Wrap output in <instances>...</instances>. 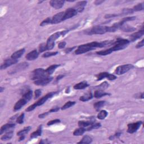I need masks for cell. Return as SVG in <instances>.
Returning <instances> with one entry per match:
<instances>
[{"label":"cell","mask_w":144,"mask_h":144,"mask_svg":"<svg viewBox=\"0 0 144 144\" xmlns=\"http://www.w3.org/2000/svg\"><path fill=\"white\" fill-rule=\"evenodd\" d=\"M49 77L46 73V70L43 68H38L34 70L32 72V80H38L40 79L46 78Z\"/></svg>","instance_id":"cell-3"},{"label":"cell","mask_w":144,"mask_h":144,"mask_svg":"<svg viewBox=\"0 0 144 144\" xmlns=\"http://www.w3.org/2000/svg\"><path fill=\"white\" fill-rule=\"evenodd\" d=\"M52 77H47L46 78L40 79V80H36L34 81V83L37 86H46V85H47V84H49L50 82L52 81Z\"/></svg>","instance_id":"cell-12"},{"label":"cell","mask_w":144,"mask_h":144,"mask_svg":"<svg viewBox=\"0 0 144 144\" xmlns=\"http://www.w3.org/2000/svg\"><path fill=\"white\" fill-rule=\"evenodd\" d=\"M64 77V75H59L57 77V78H56V81H58L60 80V79L61 78H63V77Z\"/></svg>","instance_id":"cell-56"},{"label":"cell","mask_w":144,"mask_h":144,"mask_svg":"<svg viewBox=\"0 0 144 144\" xmlns=\"http://www.w3.org/2000/svg\"><path fill=\"white\" fill-rule=\"evenodd\" d=\"M109 94L108 93L104 92L103 90H96L94 92V97L96 98H101L103 96H105L106 95H109Z\"/></svg>","instance_id":"cell-22"},{"label":"cell","mask_w":144,"mask_h":144,"mask_svg":"<svg viewBox=\"0 0 144 144\" xmlns=\"http://www.w3.org/2000/svg\"><path fill=\"white\" fill-rule=\"evenodd\" d=\"M58 53V52H46L44 54H43L42 55V57L43 58H49L51 57V56H55Z\"/></svg>","instance_id":"cell-42"},{"label":"cell","mask_w":144,"mask_h":144,"mask_svg":"<svg viewBox=\"0 0 144 144\" xmlns=\"http://www.w3.org/2000/svg\"><path fill=\"white\" fill-rule=\"evenodd\" d=\"M104 2V1H101V0H97L95 2V4L96 5H101L102 3H103Z\"/></svg>","instance_id":"cell-55"},{"label":"cell","mask_w":144,"mask_h":144,"mask_svg":"<svg viewBox=\"0 0 144 144\" xmlns=\"http://www.w3.org/2000/svg\"><path fill=\"white\" fill-rule=\"evenodd\" d=\"M120 29L125 32H133V31H135V30H136V28L129 26V25H126L125 24H124L122 26L120 27Z\"/></svg>","instance_id":"cell-27"},{"label":"cell","mask_w":144,"mask_h":144,"mask_svg":"<svg viewBox=\"0 0 144 144\" xmlns=\"http://www.w3.org/2000/svg\"><path fill=\"white\" fill-rule=\"evenodd\" d=\"M64 2V1H61V0H52L50 1V4L53 8L58 10L63 7Z\"/></svg>","instance_id":"cell-14"},{"label":"cell","mask_w":144,"mask_h":144,"mask_svg":"<svg viewBox=\"0 0 144 144\" xmlns=\"http://www.w3.org/2000/svg\"><path fill=\"white\" fill-rule=\"evenodd\" d=\"M24 139H25V136H24V135H23V136H20V138H19V141H22V140H23Z\"/></svg>","instance_id":"cell-58"},{"label":"cell","mask_w":144,"mask_h":144,"mask_svg":"<svg viewBox=\"0 0 144 144\" xmlns=\"http://www.w3.org/2000/svg\"><path fill=\"white\" fill-rule=\"evenodd\" d=\"M41 94H42V91L41 90L39 89L36 90L35 91V99H37V98H38L41 96Z\"/></svg>","instance_id":"cell-47"},{"label":"cell","mask_w":144,"mask_h":144,"mask_svg":"<svg viewBox=\"0 0 144 144\" xmlns=\"http://www.w3.org/2000/svg\"><path fill=\"white\" fill-rule=\"evenodd\" d=\"M28 102L27 101L25 100L24 98H21V99H20L18 102H17L15 105H14V111H18L23 106H24L25 104H26Z\"/></svg>","instance_id":"cell-18"},{"label":"cell","mask_w":144,"mask_h":144,"mask_svg":"<svg viewBox=\"0 0 144 144\" xmlns=\"http://www.w3.org/2000/svg\"><path fill=\"white\" fill-rule=\"evenodd\" d=\"M87 2L86 1L78 2L77 3V4H76L74 8L76 10L78 13H82L84 10V7L86 6Z\"/></svg>","instance_id":"cell-19"},{"label":"cell","mask_w":144,"mask_h":144,"mask_svg":"<svg viewBox=\"0 0 144 144\" xmlns=\"http://www.w3.org/2000/svg\"><path fill=\"white\" fill-rule=\"evenodd\" d=\"M58 93V92H50V93H49V94H46L43 97H42L41 99H39V100H38L36 103H34L33 104H34V105H35L36 108H37V106L42 105L45 102H46V101L48 100H49V98H51L55 95L57 94Z\"/></svg>","instance_id":"cell-7"},{"label":"cell","mask_w":144,"mask_h":144,"mask_svg":"<svg viewBox=\"0 0 144 144\" xmlns=\"http://www.w3.org/2000/svg\"><path fill=\"white\" fill-rule=\"evenodd\" d=\"M75 104V101H68V102L66 103L63 106H62L61 110H65L68 109L70 108V107L73 106V105H74Z\"/></svg>","instance_id":"cell-38"},{"label":"cell","mask_w":144,"mask_h":144,"mask_svg":"<svg viewBox=\"0 0 144 144\" xmlns=\"http://www.w3.org/2000/svg\"><path fill=\"white\" fill-rule=\"evenodd\" d=\"M143 46H144V39H143L140 42H139V43L137 44L136 47L137 48V49H140V48L143 47Z\"/></svg>","instance_id":"cell-51"},{"label":"cell","mask_w":144,"mask_h":144,"mask_svg":"<svg viewBox=\"0 0 144 144\" xmlns=\"http://www.w3.org/2000/svg\"><path fill=\"white\" fill-rule=\"evenodd\" d=\"M38 57V52L36 50H34L32 51L29 52L25 56L26 59L27 60L32 61L34 60H36Z\"/></svg>","instance_id":"cell-16"},{"label":"cell","mask_w":144,"mask_h":144,"mask_svg":"<svg viewBox=\"0 0 144 144\" xmlns=\"http://www.w3.org/2000/svg\"><path fill=\"white\" fill-rule=\"evenodd\" d=\"M47 50V48L46 46V43H41L40 44L39 46V52H45V51Z\"/></svg>","instance_id":"cell-44"},{"label":"cell","mask_w":144,"mask_h":144,"mask_svg":"<svg viewBox=\"0 0 144 144\" xmlns=\"http://www.w3.org/2000/svg\"><path fill=\"white\" fill-rule=\"evenodd\" d=\"M77 14H78V12L76 11L75 9H74V8H68V9L64 12L63 21L65 20H67L68 19L71 18H72V17H74V16L77 15Z\"/></svg>","instance_id":"cell-9"},{"label":"cell","mask_w":144,"mask_h":144,"mask_svg":"<svg viewBox=\"0 0 144 144\" xmlns=\"http://www.w3.org/2000/svg\"><path fill=\"white\" fill-rule=\"evenodd\" d=\"M23 95V98H24V99L26 100L27 102H29V101L31 100V98L32 97V91L30 90H28L27 91L24 93Z\"/></svg>","instance_id":"cell-25"},{"label":"cell","mask_w":144,"mask_h":144,"mask_svg":"<svg viewBox=\"0 0 144 144\" xmlns=\"http://www.w3.org/2000/svg\"><path fill=\"white\" fill-rule=\"evenodd\" d=\"M144 34V30L143 29L141 30L139 32H135L130 36V41L131 42H134L135 41L137 40V39L140 38L142 36H143Z\"/></svg>","instance_id":"cell-17"},{"label":"cell","mask_w":144,"mask_h":144,"mask_svg":"<svg viewBox=\"0 0 144 144\" xmlns=\"http://www.w3.org/2000/svg\"><path fill=\"white\" fill-rule=\"evenodd\" d=\"M28 65H29L27 63H25V62L21 63L20 64H19L18 65L15 67L14 68L11 69L8 73H9V74H13V73H18L20 71H21V70L25 69V68H27Z\"/></svg>","instance_id":"cell-10"},{"label":"cell","mask_w":144,"mask_h":144,"mask_svg":"<svg viewBox=\"0 0 144 144\" xmlns=\"http://www.w3.org/2000/svg\"><path fill=\"white\" fill-rule=\"evenodd\" d=\"M42 126H39V127L38 128L37 130L36 131L33 132V133L30 135V138L31 139H35V138H37L38 136H40L42 135Z\"/></svg>","instance_id":"cell-26"},{"label":"cell","mask_w":144,"mask_h":144,"mask_svg":"<svg viewBox=\"0 0 144 144\" xmlns=\"http://www.w3.org/2000/svg\"><path fill=\"white\" fill-rule=\"evenodd\" d=\"M118 16H120V14H107L105 16V19H109V18H114V17H117Z\"/></svg>","instance_id":"cell-48"},{"label":"cell","mask_w":144,"mask_h":144,"mask_svg":"<svg viewBox=\"0 0 144 144\" xmlns=\"http://www.w3.org/2000/svg\"><path fill=\"white\" fill-rule=\"evenodd\" d=\"M94 49H93L92 47L90 46V43L84 44L80 45V46H78L77 49L75 51V54L76 55H80L84 53H86L87 52L93 50Z\"/></svg>","instance_id":"cell-6"},{"label":"cell","mask_w":144,"mask_h":144,"mask_svg":"<svg viewBox=\"0 0 144 144\" xmlns=\"http://www.w3.org/2000/svg\"><path fill=\"white\" fill-rule=\"evenodd\" d=\"M59 67H60V65H58V64H55V65H51L50 67L47 68L45 70H46V74L48 75H50L52 74L53 72H55V70Z\"/></svg>","instance_id":"cell-20"},{"label":"cell","mask_w":144,"mask_h":144,"mask_svg":"<svg viewBox=\"0 0 144 144\" xmlns=\"http://www.w3.org/2000/svg\"><path fill=\"white\" fill-rule=\"evenodd\" d=\"M92 142V139L91 138V137H90L88 135H86L84 136L80 142H78V143H86V144H88V143H90Z\"/></svg>","instance_id":"cell-30"},{"label":"cell","mask_w":144,"mask_h":144,"mask_svg":"<svg viewBox=\"0 0 144 144\" xmlns=\"http://www.w3.org/2000/svg\"><path fill=\"white\" fill-rule=\"evenodd\" d=\"M120 135H121V132H117V134H115L114 135V136L115 137H119L120 136Z\"/></svg>","instance_id":"cell-57"},{"label":"cell","mask_w":144,"mask_h":144,"mask_svg":"<svg viewBox=\"0 0 144 144\" xmlns=\"http://www.w3.org/2000/svg\"><path fill=\"white\" fill-rule=\"evenodd\" d=\"M50 113V112H46V113H42L41 114H39L38 115V117L39 118H44L45 117H46L47 115Z\"/></svg>","instance_id":"cell-52"},{"label":"cell","mask_w":144,"mask_h":144,"mask_svg":"<svg viewBox=\"0 0 144 144\" xmlns=\"http://www.w3.org/2000/svg\"><path fill=\"white\" fill-rule=\"evenodd\" d=\"M101 124L99 123H94L92 124V125L88 127H87V128H86V131H90L92 130L93 129H97L99 128L100 127H101Z\"/></svg>","instance_id":"cell-35"},{"label":"cell","mask_w":144,"mask_h":144,"mask_svg":"<svg viewBox=\"0 0 144 144\" xmlns=\"http://www.w3.org/2000/svg\"><path fill=\"white\" fill-rule=\"evenodd\" d=\"M134 12L132 8H124L122 11V13L120 14L121 15H128L129 14H132Z\"/></svg>","instance_id":"cell-40"},{"label":"cell","mask_w":144,"mask_h":144,"mask_svg":"<svg viewBox=\"0 0 144 144\" xmlns=\"http://www.w3.org/2000/svg\"><path fill=\"white\" fill-rule=\"evenodd\" d=\"M24 52H25L24 49L19 50L14 53H13V55L11 56V58L14 59H17V60H18V59L20 58L21 56L24 54Z\"/></svg>","instance_id":"cell-21"},{"label":"cell","mask_w":144,"mask_h":144,"mask_svg":"<svg viewBox=\"0 0 144 144\" xmlns=\"http://www.w3.org/2000/svg\"><path fill=\"white\" fill-rule=\"evenodd\" d=\"M75 48H76V47H71V48H68V49H67L65 50V52L66 53H69L70 52L74 50V49H75Z\"/></svg>","instance_id":"cell-53"},{"label":"cell","mask_w":144,"mask_h":144,"mask_svg":"<svg viewBox=\"0 0 144 144\" xmlns=\"http://www.w3.org/2000/svg\"><path fill=\"white\" fill-rule=\"evenodd\" d=\"M86 131V129L84 128L80 127L79 128L76 129L73 132V135L75 136H81L83 134H84V132Z\"/></svg>","instance_id":"cell-32"},{"label":"cell","mask_w":144,"mask_h":144,"mask_svg":"<svg viewBox=\"0 0 144 144\" xmlns=\"http://www.w3.org/2000/svg\"><path fill=\"white\" fill-rule=\"evenodd\" d=\"M60 119H56L55 120H50L49 121V122L47 123V126H51L53 125H55L56 123H60Z\"/></svg>","instance_id":"cell-46"},{"label":"cell","mask_w":144,"mask_h":144,"mask_svg":"<svg viewBox=\"0 0 144 144\" xmlns=\"http://www.w3.org/2000/svg\"><path fill=\"white\" fill-rule=\"evenodd\" d=\"M66 44H67L66 42H65V41L60 42V43H59L58 44V47H59V49H63V48H64L65 47Z\"/></svg>","instance_id":"cell-50"},{"label":"cell","mask_w":144,"mask_h":144,"mask_svg":"<svg viewBox=\"0 0 144 144\" xmlns=\"http://www.w3.org/2000/svg\"><path fill=\"white\" fill-rule=\"evenodd\" d=\"M129 42H130V41L128 40V39L119 38L117 39V41L114 42L113 44L114 45V46L112 47L111 49L112 50L113 52L123 50L128 46Z\"/></svg>","instance_id":"cell-2"},{"label":"cell","mask_w":144,"mask_h":144,"mask_svg":"<svg viewBox=\"0 0 144 144\" xmlns=\"http://www.w3.org/2000/svg\"><path fill=\"white\" fill-rule=\"evenodd\" d=\"M24 116L25 114L24 113H22L20 116H19L16 119V122L19 124H22L24 122Z\"/></svg>","instance_id":"cell-45"},{"label":"cell","mask_w":144,"mask_h":144,"mask_svg":"<svg viewBox=\"0 0 144 144\" xmlns=\"http://www.w3.org/2000/svg\"><path fill=\"white\" fill-rule=\"evenodd\" d=\"M108 114V113L106 110H101L99 113H98L97 117L98 119L103 120L107 117Z\"/></svg>","instance_id":"cell-33"},{"label":"cell","mask_w":144,"mask_h":144,"mask_svg":"<svg viewBox=\"0 0 144 144\" xmlns=\"http://www.w3.org/2000/svg\"><path fill=\"white\" fill-rule=\"evenodd\" d=\"M15 125L14 123H7L6 125L2 126L1 129H0V135H2L4 132H7V131H12V129L15 127Z\"/></svg>","instance_id":"cell-15"},{"label":"cell","mask_w":144,"mask_h":144,"mask_svg":"<svg viewBox=\"0 0 144 144\" xmlns=\"http://www.w3.org/2000/svg\"><path fill=\"white\" fill-rule=\"evenodd\" d=\"M87 34L92 35H103L108 32V27L105 26H95L90 29Z\"/></svg>","instance_id":"cell-4"},{"label":"cell","mask_w":144,"mask_h":144,"mask_svg":"<svg viewBox=\"0 0 144 144\" xmlns=\"http://www.w3.org/2000/svg\"><path fill=\"white\" fill-rule=\"evenodd\" d=\"M30 129H31L30 127H25L23 129H22V130H20L19 132H18V133H17V135L19 136H23V135H24L25 134H28Z\"/></svg>","instance_id":"cell-36"},{"label":"cell","mask_w":144,"mask_h":144,"mask_svg":"<svg viewBox=\"0 0 144 144\" xmlns=\"http://www.w3.org/2000/svg\"><path fill=\"white\" fill-rule=\"evenodd\" d=\"M5 90V88H4V87H0V92H2L3 91H4V90Z\"/></svg>","instance_id":"cell-59"},{"label":"cell","mask_w":144,"mask_h":144,"mask_svg":"<svg viewBox=\"0 0 144 144\" xmlns=\"http://www.w3.org/2000/svg\"><path fill=\"white\" fill-rule=\"evenodd\" d=\"M69 32V30H64L61 32H56L53 34L50 37L48 38L46 42V46L47 48V50H52L55 46V41L56 39H58L60 36H64L67 33Z\"/></svg>","instance_id":"cell-1"},{"label":"cell","mask_w":144,"mask_h":144,"mask_svg":"<svg viewBox=\"0 0 144 144\" xmlns=\"http://www.w3.org/2000/svg\"><path fill=\"white\" fill-rule=\"evenodd\" d=\"M105 105V101H99L94 104V107L96 111H99V110Z\"/></svg>","instance_id":"cell-31"},{"label":"cell","mask_w":144,"mask_h":144,"mask_svg":"<svg viewBox=\"0 0 144 144\" xmlns=\"http://www.w3.org/2000/svg\"><path fill=\"white\" fill-rule=\"evenodd\" d=\"M51 21H52V18H47L45 20H44L43 21H42V23H41L40 26L43 27V26H45V25H49L50 24H51Z\"/></svg>","instance_id":"cell-39"},{"label":"cell","mask_w":144,"mask_h":144,"mask_svg":"<svg viewBox=\"0 0 144 144\" xmlns=\"http://www.w3.org/2000/svg\"><path fill=\"white\" fill-rule=\"evenodd\" d=\"M59 109H60V108H58V107H57V108H52L49 111L50 113H51V112H53V113H55V112H57L59 110Z\"/></svg>","instance_id":"cell-54"},{"label":"cell","mask_w":144,"mask_h":144,"mask_svg":"<svg viewBox=\"0 0 144 144\" xmlns=\"http://www.w3.org/2000/svg\"><path fill=\"white\" fill-rule=\"evenodd\" d=\"M94 123V122L93 121H79L78 126L80 127H82L86 129L92 125Z\"/></svg>","instance_id":"cell-23"},{"label":"cell","mask_w":144,"mask_h":144,"mask_svg":"<svg viewBox=\"0 0 144 144\" xmlns=\"http://www.w3.org/2000/svg\"><path fill=\"white\" fill-rule=\"evenodd\" d=\"M13 135H14V132H13V131H8L5 135H3V136L1 138V140L2 141H7V140H10L11 139V138L13 137Z\"/></svg>","instance_id":"cell-29"},{"label":"cell","mask_w":144,"mask_h":144,"mask_svg":"<svg viewBox=\"0 0 144 144\" xmlns=\"http://www.w3.org/2000/svg\"><path fill=\"white\" fill-rule=\"evenodd\" d=\"M134 66L132 64H126L122 65L118 67L115 70V73L117 75H122L127 73L129 70L133 69Z\"/></svg>","instance_id":"cell-5"},{"label":"cell","mask_w":144,"mask_h":144,"mask_svg":"<svg viewBox=\"0 0 144 144\" xmlns=\"http://www.w3.org/2000/svg\"><path fill=\"white\" fill-rule=\"evenodd\" d=\"M92 97H93V95L92 94V93L88 92L84 95L80 97V100L81 101H83V102H85V101H87L90 100H91Z\"/></svg>","instance_id":"cell-28"},{"label":"cell","mask_w":144,"mask_h":144,"mask_svg":"<svg viewBox=\"0 0 144 144\" xmlns=\"http://www.w3.org/2000/svg\"><path fill=\"white\" fill-rule=\"evenodd\" d=\"M109 74V73L108 72H102L100 73V74H98L96 75L97 80V81H101L103 80L104 78H106L108 75Z\"/></svg>","instance_id":"cell-37"},{"label":"cell","mask_w":144,"mask_h":144,"mask_svg":"<svg viewBox=\"0 0 144 144\" xmlns=\"http://www.w3.org/2000/svg\"><path fill=\"white\" fill-rule=\"evenodd\" d=\"M132 9H133L134 11H139L143 10V4H138L135 6H134Z\"/></svg>","instance_id":"cell-43"},{"label":"cell","mask_w":144,"mask_h":144,"mask_svg":"<svg viewBox=\"0 0 144 144\" xmlns=\"http://www.w3.org/2000/svg\"><path fill=\"white\" fill-rule=\"evenodd\" d=\"M18 60H17V59H14L12 58L7 59H6V60H5L4 61V63H3L1 65V69L3 70V69H6L7 68L17 63H18Z\"/></svg>","instance_id":"cell-11"},{"label":"cell","mask_w":144,"mask_h":144,"mask_svg":"<svg viewBox=\"0 0 144 144\" xmlns=\"http://www.w3.org/2000/svg\"><path fill=\"white\" fill-rule=\"evenodd\" d=\"M142 123L141 121H138L137 122L128 124L127 125V132L129 134H134L140 128Z\"/></svg>","instance_id":"cell-8"},{"label":"cell","mask_w":144,"mask_h":144,"mask_svg":"<svg viewBox=\"0 0 144 144\" xmlns=\"http://www.w3.org/2000/svg\"><path fill=\"white\" fill-rule=\"evenodd\" d=\"M113 52V51L112 50L110 49H107L105 50H103V51H97L96 53L97 55H101V56H106V55H108L110 54Z\"/></svg>","instance_id":"cell-34"},{"label":"cell","mask_w":144,"mask_h":144,"mask_svg":"<svg viewBox=\"0 0 144 144\" xmlns=\"http://www.w3.org/2000/svg\"><path fill=\"white\" fill-rule=\"evenodd\" d=\"M109 86V84L107 82H104L102 83L100 85H98V86L96 87V88H98L97 90H103L104 89L106 88L107 87H108Z\"/></svg>","instance_id":"cell-41"},{"label":"cell","mask_w":144,"mask_h":144,"mask_svg":"<svg viewBox=\"0 0 144 144\" xmlns=\"http://www.w3.org/2000/svg\"><path fill=\"white\" fill-rule=\"evenodd\" d=\"M88 86V84L87 83V82L83 81L82 82L76 84L75 86H74V88L75 90H83L86 88Z\"/></svg>","instance_id":"cell-24"},{"label":"cell","mask_w":144,"mask_h":144,"mask_svg":"<svg viewBox=\"0 0 144 144\" xmlns=\"http://www.w3.org/2000/svg\"><path fill=\"white\" fill-rule=\"evenodd\" d=\"M106 78L108 79V80H110V81H113V80H116L117 77H116V76H115L114 75L109 74V73L108 77H107Z\"/></svg>","instance_id":"cell-49"},{"label":"cell","mask_w":144,"mask_h":144,"mask_svg":"<svg viewBox=\"0 0 144 144\" xmlns=\"http://www.w3.org/2000/svg\"><path fill=\"white\" fill-rule=\"evenodd\" d=\"M64 16V12L59 13L53 16L52 18L51 24H56L60 23V22L63 21V18Z\"/></svg>","instance_id":"cell-13"}]
</instances>
